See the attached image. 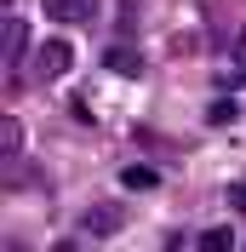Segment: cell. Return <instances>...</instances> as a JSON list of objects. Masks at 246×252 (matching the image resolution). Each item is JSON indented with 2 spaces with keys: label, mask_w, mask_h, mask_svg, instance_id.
<instances>
[{
  "label": "cell",
  "mask_w": 246,
  "mask_h": 252,
  "mask_svg": "<svg viewBox=\"0 0 246 252\" xmlns=\"http://www.w3.org/2000/svg\"><path fill=\"white\" fill-rule=\"evenodd\" d=\"M69 69H75V46H69V40H46V46H40V75L63 80Z\"/></svg>",
  "instance_id": "cell-3"
},
{
  "label": "cell",
  "mask_w": 246,
  "mask_h": 252,
  "mask_svg": "<svg viewBox=\"0 0 246 252\" xmlns=\"http://www.w3.org/2000/svg\"><path fill=\"white\" fill-rule=\"evenodd\" d=\"M206 121H212V126H229V121H235V103H229V97H217L212 109H206Z\"/></svg>",
  "instance_id": "cell-9"
},
{
  "label": "cell",
  "mask_w": 246,
  "mask_h": 252,
  "mask_svg": "<svg viewBox=\"0 0 246 252\" xmlns=\"http://www.w3.org/2000/svg\"><path fill=\"white\" fill-rule=\"evenodd\" d=\"M0 149H6V160H12L17 149H23V126H17L12 115H6V121H0Z\"/></svg>",
  "instance_id": "cell-8"
},
{
  "label": "cell",
  "mask_w": 246,
  "mask_h": 252,
  "mask_svg": "<svg viewBox=\"0 0 246 252\" xmlns=\"http://www.w3.org/2000/svg\"><path fill=\"white\" fill-rule=\"evenodd\" d=\"M121 184H126V189H154V184H160V172H154V166H143V160H132V166L121 172Z\"/></svg>",
  "instance_id": "cell-7"
},
{
  "label": "cell",
  "mask_w": 246,
  "mask_h": 252,
  "mask_svg": "<svg viewBox=\"0 0 246 252\" xmlns=\"http://www.w3.org/2000/svg\"><path fill=\"white\" fill-rule=\"evenodd\" d=\"M229 206H235V212H246V178H241V184H229Z\"/></svg>",
  "instance_id": "cell-10"
},
{
  "label": "cell",
  "mask_w": 246,
  "mask_h": 252,
  "mask_svg": "<svg viewBox=\"0 0 246 252\" xmlns=\"http://www.w3.org/2000/svg\"><path fill=\"white\" fill-rule=\"evenodd\" d=\"M40 6H46L52 23H86L97 12V0H40Z\"/></svg>",
  "instance_id": "cell-5"
},
{
  "label": "cell",
  "mask_w": 246,
  "mask_h": 252,
  "mask_svg": "<svg viewBox=\"0 0 246 252\" xmlns=\"http://www.w3.org/2000/svg\"><path fill=\"white\" fill-rule=\"evenodd\" d=\"M0 40H6V75H12L17 63H23V52H29V29H23V17H17V12H6Z\"/></svg>",
  "instance_id": "cell-2"
},
{
  "label": "cell",
  "mask_w": 246,
  "mask_h": 252,
  "mask_svg": "<svg viewBox=\"0 0 246 252\" xmlns=\"http://www.w3.org/2000/svg\"><path fill=\"white\" fill-rule=\"evenodd\" d=\"M103 69H109V75H126V80H138L143 69H149V63H143L138 52H132V46L121 40V46H109V52H103Z\"/></svg>",
  "instance_id": "cell-4"
},
{
  "label": "cell",
  "mask_w": 246,
  "mask_h": 252,
  "mask_svg": "<svg viewBox=\"0 0 246 252\" xmlns=\"http://www.w3.org/2000/svg\"><path fill=\"white\" fill-rule=\"evenodd\" d=\"M241 252H246V247H241Z\"/></svg>",
  "instance_id": "cell-12"
},
{
  "label": "cell",
  "mask_w": 246,
  "mask_h": 252,
  "mask_svg": "<svg viewBox=\"0 0 246 252\" xmlns=\"http://www.w3.org/2000/svg\"><path fill=\"white\" fill-rule=\"evenodd\" d=\"M195 247L200 252H235V229H229V223H212V229H200Z\"/></svg>",
  "instance_id": "cell-6"
},
{
  "label": "cell",
  "mask_w": 246,
  "mask_h": 252,
  "mask_svg": "<svg viewBox=\"0 0 246 252\" xmlns=\"http://www.w3.org/2000/svg\"><path fill=\"white\" fill-rule=\"evenodd\" d=\"M52 252H80V247H75V241H58V247H52Z\"/></svg>",
  "instance_id": "cell-11"
},
{
  "label": "cell",
  "mask_w": 246,
  "mask_h": 252,
  "mask_svg": "<svg viewBox=\"0 0 246 252\" xmlns=\"http://www.w3.org/2000/svg\"><path fill=\"white\" fill-rule=\"evenodd\" d=\"M121 223H126V212H121L115 201H97V206L80 212V229H86V235H115Z\"/></svg>",
  "instance_id": "cell-1"
}]
</instances>
